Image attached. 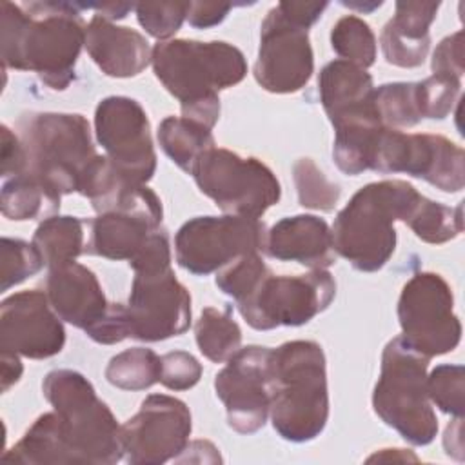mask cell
<instances>
[{"instance_id": "27", "label": "cell", "mask_w": 465, "mask_h": 465, "mask_svg": "<svg viewBox=\"0 0 465 465\" xmlns=\"http://www.w3.org/2000/svg\"><path fill=\"white\" fill-rule=\"evenodd\" d=\"M33 243L49 269L74 262L85 251L84 222L76 216H49L36 227Z\"/></svg>"}, {"instance_id": "15", "label": "cell", "mask_w": 465, "mask_h": 465, "mask_svg": "<svg viewBox=\"0 0 465 465\" xmlns=\"http://www.w3.org/2000/svg\"><path fill=\"white\" fill-rule=\"evenodd\" d=\"M272 349H238L214 378L216 396L227 411V423L240 434L260 430L271 409Z\"/></svg>"}, {"instance_id": "40", "label": "cell", "mask_w": 465, "mask_h": 465, "mask_svg": "<svg viewBox=\"0 0 465 465\" xmlns=\"http://www.w3.org/2000/svg\"><path fill=\"white\" fill-rule=\"evenodd\" d=\"M200 361L185 352L173 351L160 356V383L171 391H187L200 381Z\"/></svg>"}, {"instance_id": "42", "label": "cell", "mask_w": 465, "mask_h": 465, "mask_svg": "<svg viewBox=\"0 0 465 465\" xmlns=\"http://www.w3.org/2000/svg\"><path fill=\"white\" fill-rule=\"evenodd\" d=\"M2 151H0V160H2V176H18L25 173L27 167V158H25V149L22 145L20 136L13 133L7 125H2Z\"/></svg>"}, {"instance_id": "22", "label": "cell", "mask_w": 465, "mask_h": 465, "mask_svg": "<svg viewBox=\"0 0 465 465\" xmlns=\"http://www.w3.org/2000/svg\"><path fill=\"white\" fill-rule=\"evenodd\" d=\"M85 49L102 73L114 78L140 74L149 65L153 53L143 35L114 25L98 15L85 27Z\"/></svg>"}, {"instance_id": "34", "label": "cell", "mask_w": 465, "mask_h": 465, "mask_svg": "<svg viewBox=\"0 0 465 465\" xmlns=\"http://www.w3.org/2000/svg\"><path fill=\"white\" fill-rule=\"evenodd\" d=\"M292 178L302 207L332 211L340 200V185L331 182L311 158H300L294 162Z\"/></svg>"}, {"instance_id": "16", "label": "cell", "mask_w": 465, "mask_h": 465, "mask_svg": "<svg viewBox=\"0 0 465 465\" xmlns=\"http://www.w3.org/2000/svg\"><path fill=\"white\" fill-rule=\"evenodd\" d=\"M191 429V412L182 400L151 394L120 429L124 458L133 465H160L174 460L187 447Z\"/></svg>"}, {"instance_id": "7", "label": "cell", "mask_w": 465, "mask_h": 465, "mask_svg": "<svg viewBox=\"0 0 465 465\" xmlns=\"http://www.w3.org/2000/svg\"><path fill=\"white\" fill-rule=\"evenodd\" d=\"M429 358L392 338L381 354V371L372 392L378 418L412 445H429L438 434V418L427 394Z\"/></svg>"}, {"instance_id": "31", "label": "cell", "mask_w": 465, "mask_h": 465, "mask_svg": "<svg viewBox=\"0 0 465 465\" xmlns=\"http://www.w3.org/2000/svg\"><path fill=\"white\" fill-rule=\"evenodd\" d=\"M105 378L124 391L149 389L160 381V356L145 347L125 349L109 360Z\"/></svg>"}, {"instance_id": "38", "label": "cell", "mask_w": 465, "mask_h": 465, "mask_svg": "<svg viewBox=\"0 0 465 465\" xmlns=\"http://www.w3.org/2000/svg\"><path fill=\"white\" fill-rule=\"evenodd\" d=\"M191 2H140L134 5L140 25L154 38L167 40L187 18Z\"/></svg>"}, {"instance_id": "1", "label": "cell", "mask_w": 465, "mask_h": 465, "mask_svg": "<svg viewBox=\"0 0 465 465\" xmlns=\"http://www.w3.org/2000/svg\"><path fill=\"white\" fill-rule=\"evenodd\" d=\"M82 9L78 2H2L4 67L33 71L47 87L67 89L85 45Z\"/></svg>"}, {"instance_id": "6", "label": "cell", "mask_w": 465, "mask_h": 465, "mask_svg": "<svg viewBox=\"0 0 465 465\" xmlns=\"http://www.w3.org/2000/svg\"><path fill=\"white\" fill-rule=\"evenodd\" d=\"M42 391L60 418L76 465H111L124 458L122 425L84 374L54 369L44 378Z\"/></svg>"}, {"instance_id": "28", "label": "cell", "mask_w": 465, "mask_h": 465, "mask_svg": "<svg viewBox=\"0 0 465 465\" xmlns=\"http://www.w3.org/2000/svg\"><path fill=\"white\" fill-rule=\"evenodd\" d=\"M405 223L427 243H445L463 231V207H447L420 194L411 207Z\"/></svg>"}, {"instance_id": "35", "label": "cell", "mask_w": 465, "mask_h": 465, "mask_svg": "<svg viewBox=\"0 0 465 465\" xmlns=\"http://www.w3.org/2000/svg\"><path fill=\"white\" fill-rule=\"evenodd\" d=\"M267 274H271V269L265 265L260 252H247L223 265L214 282L223 294L238 303L247 298Z\"/></svg>"}, {"instance_id": "39", "label": "cell", "mask_w": 465, "mask_h": 465, "mask_svg": "<svg viewBox=\"0 0 465 465\" xmlns=\"http://www.w3.org/2000/svg\"><path fill=\"white\" fill-rule=\"evenodd\" d=\"M416 84L421 116L430 120H443L452 111L461 87V80L440 74H432Z\"/></svg>"}, {"instance_id": "44", "label": "cell", "mask_w": 465, "mask_h": 465, "mask_svg": "<svg viewBox=\"0 0 465 465\" xmlns=\"http://www.w3.org/2000/svg\"><path fill=\"white\" fill-rule=\"evenodd\" d=\"M327 2H280V11L294 24L309 29L325 11Z\"/></svg>"}, {"instance_id": "32", "label": "cell", "mask_w": 465, "mask_h": 465, "mask_svg": "<svg viewBox=\"0 0 465 465\" xmlns=\"http://www.w3.org/2000/svg\"><path fill=\"white\" fill-rule=\"evenodd\" d=\"M374 105L385 127H412L423 116L416 82H392L374 89Z\"/></svg>"}, {"instance_id": "33", "label": "cell", "mask_w": 465, "mask_h": 465, "mask_svg": "<svg viewBox=\"0 0 465 465\" xmlns=\"http://www.w3.org/2000/svg\"><path fill=\"white\" fill-rule=\"evenodd\" d=\"M331 44L341 60L367 69L376 60V38L372 29L361 18L349 15L340 18L331 31Z\"/></svg>"}, {"instance_id": "36", "label": "cell", "mask_w": 465, "mask_h": 465, "mask_svg": "<svg viewBox=\"0 0 465 465\" xmlns=\"http://www.w3.org/2000/svg\"><path fill=\"white\" fill-rule=\"evenodd\" d=\"M429 400L443 412L463 418L465 369L463 365H438L427 376Z\"/></svg>"}, {"instance_id": "4", "label": "cell", "mask_w": 465, "mask_h": 465, "mask_svg": "<svg viewBox=\"0 0 465 465\" xmlns=\"http://www.w3.org/2000/svg\"><path fill=\"white\" fill-rule=\"evenodd\" d=\"M418 196L420 193L403 180L367 183L334 220V251L358 271H380L396 249L394 222H405Z\"/></svg>"}, {"instance_id": "8", "label": "cell", "mask_w": 465, "mask_h": 465, "mask_svg": "<svg viewBox=\"0 0 465 465\" xmlns=\"http://www.w3.org/2000/svg\"><path fill=\"white\" fill-rule=\"evenodd\" d=\"M191 174L205 196L234 216L258 220L282 196L280 182L263 162L229 149L205 151Z\"/></svg>"}, {"instance_id": "25", "label": "cell", "mask_w": 465, "mask_h": 465, "mask_svg": "<svg viewBox=\"0 0 465 465\" xmlns=\"http://www.w3.org/2000/svg\"><path fill=\"white\" fill-rule=\"evenodd\" d=\"M4 461L24 465L76 463L65 441L62 423L56 412H45L27 429L18 443L4 454Z\"/></svg>"}, {"instance_id": "29", "label": "cell", "mask_w": 465, "mask_h": 465, "mask_svg": "<svg viewBox=\"0 0 465 465\" xmlns=\"http://www.w3.org/2000/svg\"><path fill=\"white\" fill-rule=\"evenodd\" d=\"M58 207L60 200L51 196L47 189L27 173L11 176L2 185V214L9 220H33L58 211Z\"/></svg>"}, {"instance_id": "19", "label": "cell", "mask_w": 465, "mask_h": 465, "mask_svg": "<svg viewBox=\"0 0 465 465\" xmlns=\"http://www.w3.org/2000/svg\"><path fill=\"white\" fill-rule=\"evenodd\" d=\"M45 294L60 320L82 329L89 338L105 322L113 305L107 302L96 274L76 262L49 269Z\"/></svg>"}, {"instance_id": "2", "label": "cell", "mask_w": 465, "mask_h": 465, "mask_svg": "<svg viewBox=\"0 0 465 465\" xmlns=\"http://www.w3.org/2000/svg\"><path fill=\"white\" fill-rule=\"evenodd\" d=\"M156 78L180 102L182 116L213 129L220 116L218 91L247 74L243 53L227 42L165 40L151 53Z\"/></svg>"}, {"instance_id": "12", "label": "cell", "mask_w": 465, "mask_h": 465, "mask_svg": "<svg viewBox=\"0 0 465 465\" xmlns=\"http://www.w3.org/2000/svg\"><path fill=\"white\" fill-rule=\"evenodd\" d=\"M265 236L263 222L254 218L196 216L176 232V262L191 274L205 276L247 252H260Z\"/></svg>"}, {"instance_id": "24", "label": "cell", "mask_w": 465, "mask_h": 465, "mask_svg": "<svg viewBox=\"0 0 465 465\" xmlns=\"http://www.w3.org/2000/svg\"><path fill=\"white\" fill-rule=\"evenodd\" d=\"M89 227L91 236L84 252L107 260L131 262L149 238L162 229V223L143 214L111 211L98 214L89 222Z\"/></svg>"}, {"instance_id": "17", "label": "cell", "mask_w": 465, "mask_h": 465, "mask_svg": "<svg viewBox=\"0 0 465 465\" xmlns=\"http://www.w3.org/2000/svg\"><path fill=\"white\" fill-rule=\"evenodd\" d=\"M314 71L309 29L289 20L272 7L262 22L260 49L254 64L256 82L269 93L300 91Z\"/></svg>"}, {"instance_id": "37", "label": "cell", "mask_w": 465, "mask_h": 465, "mask_svg": "<svg viewBox=\"0 0 465 465\" xmlns=\"http://www.w3.org/2000/svg\"><path fill=\"white\" fill-rule=\"evenodd\" d=\"M2 252V291H9L11 287L22 283L29 276L36 274L44 265V258L35 243H27L16 238H2L0 243Z\"/></svg>"}, {"instance_id": "47", "label": "cell", "mask_w": 465, "mask_h": 465, "mask_svg": "<svg viewBox=\"0 0 465 465\" xmlns=\"http://www.w3.org/2000/svg\"><path fill=\"white\" fill-rule=\"evenodd\" d=\"M85 9H94L98 16L105 20H120L125 18L131 9H134L133 4H122V2H107V4H84Z\"/></svg>"}, {"instance_id": "26", "label": "cell", "mask_w": 465, "mask_h": 465, "mask_svg": "<svg viewBox=\"0 0 465 465\" xmlns=\"http://www.w3.org/2000/svg\"><path fill=\"white\" fill-rule=\"evenodd\" d=\"M158 142L163 153L191 174L196 160L214 147L209 127L183 116H167L158 125Z\"/></svg>"}, {"instance_id": "5", "label": "cell", "mask_w": 465, "mask_h": 465, "mask_svg": "<svg viewBox=\"0 0 465 465\" xmlns=\"http://www.w3.org/2000/svg\"><path fill=\"white\" fill-rule=\"evenodd\" d=\"M25 149V173L51 196L78 191L80 176L96 156L85 116L76 113H27L18 120Z\"/></svg>"}, {"instance_id": "14", "label": "cell", "mask_w": 465, "mask_h": 465, "mask_svg": "<svg viewBox=\"0 0 465 465\" xmlns=\"http://www.w3.org/2000/svg\"><path fill=\"white\" fill-rule=\"evenodd\" d=\"M131 338L162 341L191 325V296L169 267L136 271L127 300Z\"/></svg>"}, {"instance_id": "43", "label": "cell", "mask_w": 465, "mask_h": 465, "mask_svg": "<svg viewBox=\"0 0 465 465\" xmlns=\"http://www.w3.org/2000/svg\"><path fill=\"white\" fill-rule=\"evenodd\" d=\"M232 4H220V2H191L187 22L196 29H207L223 22L227 13L231 11Z\"/></svg>"}, {"instance_id": "9", "label": "cell", "mask_w": 465, "mask_h": 465, "mask_svg": "<svg viewBox=\"0 0 465 465\" xmlns=\"http://www.w3.org/2000/svg\"><path fill=\"white\" fill-rule=\"evenodd\" d=\"M334 294L336 282L325 269H312L296 276H274L271 272L236 305L252 329L269 331L311 322L331 305Z\"/></svg>"}, {"instance_id": "30", "label": "cell", "mask_w": 465, "mask_h": 465, "mask_svg": "<svg viewBox=\"0 0 465 465\" xmlns=\"http://www.w3.org/2000/svg\"><path fill=\"white\" fill-rule=\"evenodd\" d=\"M194 336L200 352L214 363L227 361L242 343V331L231 318V309L222 312L205 307L194 325Z\"/></svg>"}, {"instance_id": "45", "label": "cell", "mask_w": 465, "mask_h": 465, "mask_svg": "<svg viewBox=\"0 0 465 465\" xmlns=\"http://www.w3.org/2000/svg\"><path fill=\"white\" fill-rule=\"evenodd\" d=\"M20 354L2 349V391L7 392L22 376V361L18 358Z\"/></svg>"}, {"instance_id": "18", "label": "cell", "mask_w": 465, "mask_h": 465, "mask_svg": "<svg viewBox=\"0 0 465 465\" xmlns=\"http://www.w3.org/2000/svg\"><path fill=\"white\" fill-rule=\"evenodd\" d=\"M65 343L60 316L45 291H22L0 303V347L31 360L58 354Z\"/></svg>"}, {"instance_id": "10", "label": "cell", "mask_w": 465, "mask_h": 465, "mask_svg": "<svg viewBox=\"0 0 465 465\" xmlns=\"http://www.w3.org/2000/svg\"><path fill=\"white\" fill-rule=\"evenodd\" d=\"M398 320L403 341L429 360L454 351L461 340L452 291L436 272H416L403 285Z\"/></svg>"}, {"instance_id": "21", "label": "cell", "mask_w": 465, "mask_h": 465, "mask_svg": "<svg viewBox=\"0 0 465 465\" xmlns=\"http://www.w3.org/2000/svg\"><path fill=\"white\" fill-rule=\"evenodd\" d=\"M265 252L280 262H298L311 269L334 263L332 232L314 214H296L276 222L265 236Z\"/></svg>"}, {"instance_id": "41", "label": "cell", "mask_w": 465, "mask_h": 465, "mask_svg": "<svg viewBox=\"0 0 465 465\" xmlns=\"http://www.w3.org/2000/svg\"><path fill=\"white\" fill-rule=\"evenodd\" d=\"M463 33L445 36L432 54V74L461 78L463 76Z\"/></svg>"}, {"instance_id": "48", "label": "cell", "mask_w": 465, "mask_h": 465, "mask_svg": "<svg viewBox=\"0 0 465 465\" xmlns=\"http://www.w3.org/2000/svg\"><path fill=\"white\" fill-rule=\"evenodd\" d=\"M343 5H347V7H352V9H358V11H363V13H369V11H372V9H376V7H380L381 5V2H372L371 5H365V4H354V2H341Z\"/></svg>"}, {"instance_id": "46", "label": "cell", "mask_w": 465, "mask_h": 465, "mask_svg": "<svg viewBox=\"0 0 465 465\" xmlns=\"http://www.w3.org/2000/svg\"><path fill=\"white\" fill-rule=\"evenodd\" d=\"M461 418H456L452 423H449L445 436H443V447L449 456H454L456 460H463V438H461Z\"/></svg>"}, {"instance_id": "11", "label": "cell", "mask_w": 465, "mask_h": 465, "mask_svg": "<svg viewBox=\"0 0 465 465\" xmlns=\"http://www.w3.org/2000/svg\"><path fill=\"white\" fill-rule=\"evenodd\" d=\"M371 169L381 174L405 173L429 182L443 193H458L465 183L463 149L441 134H409L383 127Z\"/></svg>"}, {"instance_id": "3", "label": "cell", "mask_w": 465, "mask_h": 465, "mask_svg": "<svg viewBox=\"0 0 465 465\" xmlns=\"http://www.w3.org/2000/svg\"><path fill=\"white\" fill-rule=\"evenodd\" d=\"M269 416L287 441L303 443L322 434L329 420V394L320 343L294 340L272 349Z\"/></svg>"}, {"instance_id": "20", "label": "cell", "mask_w": 465, "mask_h": 465, "mask_svg": "<svg viewBox=\"0 0 465 465\" xmlns=\"http://www.w3.org/2000/svg\"><path fill=\"white\" fill-rule=\"evenodd\" d=\"M318 93L334 127L356 120H380L372 76L356 64L341 58L329 62L320 71Z\"/></svg>"}, {"instance_id": "13", "label": "cell", "mask_w": 465, "mask_h": 465, "mask_svg": "<svg viewBox=\"0 0 465 465\" xmlns=\"http://www.w3.org/2000/svg\"><path fill=\"white\" fill-rule=\"evenodd\" d=\"M96 140L116 169L134 183H147L156 171L151 125L143 107L129 96H107L94 111Z\"/></svg>"}, {"instance_id": "23", "label": "cell", "mask_w": 465, "mask_h": 465, "mask_svg": "<svg viewBox=\"0 0 465 465\" xmlns=\"http://www.w3.org/2000/svg\"><path fill=\"white\" fill-rule=\"evenodd\" d=\"M438 9L440 2H396V13L380 36L387 64L412 69L425 62L430 47L429 27Z\"/></svg>"}]
</instances>
